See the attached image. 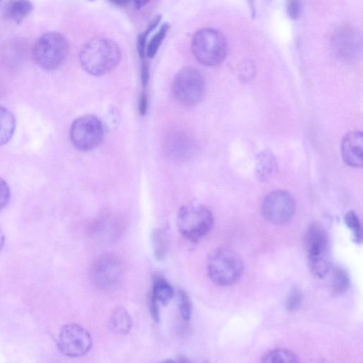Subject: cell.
<instances>
[{"label": "cell", "instance_id": "obj_1", "mask_svg": "<svg viewBox=\"0 0 363 363\" xmlns=\"http://www.w3.org/2000/svg\"><path fill=\"white\" fill-rule=\"evenodd\" d=\"M121 57L119 46L114 41L103 38L91 40L80 52L82 67L88 74L96 77L113 71L120 63Z\"/></svg>", "mask_w": 363, "mask_h": 363}, {"label": "cell", "instance_id": "obj_2", "mask_svg": "<svg viewBox=\"0 0 363 363\" xmlns=\"http://www.w3.org/2000/svg\"><path fill=\"white\" fill-rule=\"evenodd\" d=\"M244 265L238 254L228 248L213 250L207 260V273L217 285L230 286L243 275Z\"/></svg>", "mask_w": 363, "mask_h": 363}, {"label": "cell", "instance_id": "obj_3", "mask_svg": "<svg viewBox=\"0 0 363 363\" xmlns=\"http://www.w3.org/2000/svg\"><path fill=\"white\" fill-rule=\"evenodd\" d=\"M305 244L311 272L316 277L323 278L332 268L328 232L317 224L311 225L305 234Z\"/></svg>", "mask_w": 363, "mask_h": 363}, {"label": "cell", "instance_id": "obj_4", "mask_svg": "<svg viewBox=\"0 0 363 363\" xmlns=\"http://www.w3.org/2000/svg\"><path fill=\"white\" fill-rule=\"evenodd\" d=\"M227 42L222 33L213 29H202L196 32L192 41L195 58L205 66L221 64L227 55Z\"/></svg>", "mask_w": 363, "mask_h": 363}, {"label": "cell", "instance_id": "obj_5", "mask_svg": "<svg viewBox=\"0 0 363 363\" xmlns=\"http://www.w3.org/2000/svg\"><path fill=\"white\" fill-rule=\"evenodd\" d=\"M68 43L64 35L57 31L45 33L35 43L32 51L33 60L45 70H55L65 62Z\"/></svg>", "mask_w": 363, "mask_h": 363}, {"label": "cell", "instance_id": "obj_6", "mask_svg": "<svg viewBox=\"0 0 363 363\" xmlns=\"http://www.w3.org/2000/svg\"><path fill=\"white\" fill-rule=\"evenodd\" d=\"M213 216L211 211L201 204H189L179 209L177 227L179 233L191 241H198L211 230Z\"/></svg>", "mask_w": 363, "mask_h": 363}, {"label": "cell", "instance_id": "obj_7", "mask_svg": "<svg viewBox=\"0 0 363 363\" xmlns=\"http://www.w3.org/2000/svg\"><path fill=\"white\" fill-rule=\"evenodd\" d=\"M172 92L176 100L185 106H194L204 98L205 81L200 72L193 67L181 70L175 76Z\"/></svg>", "mask_w": 363, "mask_h": 363}, {"label": "cell", "instance_id": "obj_8", "mask_svg": "<svg viewBox=\"0 0 363 363\" xmlns=\"http://www.w3.org/2000/svg\"><path fill=\"white\" fill-rule=\"evenodd\" d=\"M104 126L98 118L86 115L72 122L70 137L77 150L90 152L99 146L104 138Z\"/></svg>", "mask_w": 363, "mask_h": 363}, {"label": "cell", "instance_id": "obj_9", "mask_svg": "<svg viewBox=\"0 0 363 363\" xmlns=\"http://www.w3.org/2000/svg\"><path fill=\"white\" fill-rule=\"evenodd\" d=\"M92 346L90 334L76 323L65 325L58 338V348L65 356L78 357L88 353Z\"/></svg>", "mask_w": 363, "mask_h": 363}, {"label": "cell", "instance_id": "obj_10", "mask_svg": "<svg viewBox=\"0 0 363 363\" xmlns=\"http://www.w3.org/2000/svg\"><path fill=\"white\" fill-rule=\"evenodd\" d=\"M296 209L294 198L284 191L270 193L262 204L265 219L275 225H284L293 219Z\"/></svg>", "mask_w": 363, "mask_h": 363}, {"label": "cell", "instance_id": "obj_11", "mask_svg": "<svg viewBox=\"0 0 363 363\" xmlns=\"http://www.w3.org/2000/svg\"><path fill=\"white\" fill-rule=\"evenodd\" d=\"M122 275V266L119 259L111 254L99 257L91 268L94 284L99 289H107L115 286Z\"/></svg>", "mask_w": 363, "mask_h": 363}, {"label": "cell", "instance_id": "obj_12", "mask_svg": "<svg viewBox=\"0 0 363 363\" xmlns=\"http://www.w3.org/2000/svg\"><path fill=\"white\" fill-rule=\"evenodd\" d=\"M332 42L335 53L345 60L355 59L362 51L361 35L351 27L338 30L334 35Z\"/></svg>", "mask_w": 363, "mask_h": 363}, {"label": "cell", "instance_id": "obj_13", "mask_svg": "<svg viewBox=\"0 0 363 363\" xmlns=\"http://www.w3.org/2000/svg\"><path fill=\"white\" fill-rule=\"evenodd\" d=\"M341 154L344 162L353 168H362L363 164V134L361 131L347 134L341 144Z\"/></svg>", "mask_w": 363, "mask_h": 363}, {"label": "cell", "instance_id": "obj_14", "mask_svg": "<svg viewBox=\"0 0 363 363\" xmlns=\"http://www.w3.org/2000/svg\"><path fill=\"white\" fill-rule=\"evenodd\" d=\"M133 321L131 315L122 307H116L108 319L111 330L118 335H127L131 330Z\"/></svg>", "mask_w": 363, "mask_h": 363}, {"label": "cell", "instance_id": "obj_15", "mask_svg": "<svg viewBox=\"0 0 363 363\" xmlns=\"http://www.w3.org/2000/svg\"><path fill=\"white\" fill-rule=\"evenodd\" d=\"M33 10L29 0H11L5 10V17L16 23H22Z\"/></svg>", "mask_w": 363, "mask_h": 363}, {"label": "cell", "instance_id": "obj_16", "mask_svg": "<svg viewBox=\"0 0 363 363\" xmlns=\"http://www.w3.org/2000/svg\"><path fill=\"white\" fill-rule=\"evenodd\" d=\"M17 127V120L8 108L0 106V146L7 144L13 138Z\"/></svg>", "mask_w": 363, "mask_h": 363}, {"label": "cell", "instance_id": "obj_17", "mask_svg": "<svg viewBox=\"0 0 363 363\" xmlns=\"http://www.w3.org/2000/svg\"><path fill=\"white\" fill-rule=\"evenodd\" d=\"M277 162L273 154L269 151L261 152L257 157L256 173L261 181L270 179L275 173Z\"/></svg>", "mask_w": 363, "mask_h": 363}, {"label": "cell", "instance_id": "obj_18", "mask_svg": "<svg viewBox=\"0 0 363 363\" xmlns=\"http://www.w3.org/2000/svg\"><path fill=\"white\" fill-rule=\"evenodd\" d=\"M174 296L172 287L164 279L156 278L154 282L152 298L159 304H168Z\"/></svg>", "mask_w": 363, "mask_h": 363}, {"label": "cell", "instance_id": "obj_19", "mask_svg": "<svg viewBox=\"0 0 363 363\" xmlns=\"http://www.w3.org/2000/svg\"><path fill=\"white\" fill-rule=\"evenodd\" d=\"M331 271L332 292L335 296H341L350 287V277L346 271L340 266L332 267Z\"/></svg>", "mask_w": 363, "mask_h": 363}, {"label": "cell", "instance_id": "obj_20", "mask_svg": "<svg viewBox=\"0 0 363 363\" xmlns=\"http://www.w3.org/2000/svg\"><path fill=\"white\" fill-rule=\"evenodd\" d=\"M153 246L156 258L163 260L168 252L169 234L166 229H158L153 234Z\"/></svg>", "mask_w": 363, "mask_h": 363}, {"label": "cell", "instance_id": "obj_21", "mask_svg": "<svg viewBox=\"0 0 363 363\" xmlns=\"http://www.w3.org/2000/svg\"><path fill=\"white\" fill-rule=\"evenodd\" d=\"M263 362H299V357L293 351L287 349H276L266 353L261 358Z\"/></svg>", "mask_w": 363, "mask_h": 363}, {"label": "cell", "instance_id": "obj_22", "mask_svg": "<svg viewBox=\"0 0 363 363\" xmlns=\"http://www.w3.org/2000/svg\"><path fill=\"white\" fill-rule=\"evenodd\" d=\"M344 222L353 234V242L356 244H361L362 242V229L357 215L353 211H348L344 216Z\"/></svg>", "mask_w": 363, "mask_h": 363}, {"label": "cell", "instance_id": "obj_23", "mask_svg": "<svg viewBox=\"0 0 363 363\" xmlns=\"http://www.w3.org/2000/svg\"><path fill=\"white\" fill-rule=\"evenodd\" d=\"M170 29V25L168 23H165L162 25L159 31L153 36L151 42L147 46L146 51L147 56L153 58L157 54L161 44L163 43L167 33Z\"/></svg>", "mask_w": 363, "mask_h": 363}, {"label": "cell", "instance_id": "obj_24", "mask_svg": "<svg viewBox=\"0 0 363 363\" xmlns=\"http://www.w3.org/2000/svg\"><path fill=\"white\" fill-rule=\"evenodd\" d=\"M161 20V16L156 17L149 25L147 30L138 35L137 49L138 55L142 60H145V56L147 55L146 48L149 35L159 26Z\"/></svg>", "mask_w": 363, "mask_h": 363}, {"label": "cell", "instance_id": "obj_25", "mask_svg": "<svg viewBox=\"0 0 363 363\" xmlns=\"http://www.w3.org/2000/svg\"><path fill=\"white\" fill-rule=\"evenodd\" d=\"M302 301L303 295L300 289L294 287L289 290L287 296L284 304L285 308L288 312H296L300 308Z\"/></svg>", "mask_w": 363, "mask_h": 363}, {"label": "cell", "instance_id": "obj_26", "mask_svg": "<svg viewBox=\"0 0 363 363\" xmlns=\"http://www.w3.org/2000/svg\"><path fill=\"white\" fill-rule=\"evenodd\" d=\"M178 307L180 316L185 321H189L192 316V304L188 295L184 290L178 292Z\"/></svg>", "mask_w": 363, "mask_h": 363}, {"label": "cell", "instance_id": "obj_27", "mask_svg": "<svg viewBox=\"0 0 363 363\" xmlns=\"http://www.w3.org/2000/svg\"><path fill=\"white\" fill-rule=\"evenodd\" d=\"M10 197L11 191L7 182L2 177H0V211L6 207Z\"/></svg>", "mask_w": 363, "mask_h": 363}, {"label": "cell", "instance_id": "obj_28", "mask_svg": "<svg viewBox=\"0 0 363 363\" xmlns=\"http://www.w3.org/2000/svg\"><path fill=\"white\" fill-rule=\"evenodd\" d=\"M286 10L289 18L298 19L301 15V0H287Z\"/></svg>", "mask_w": 363, "mask_h": 363}, {"label": "cell", "instance_id": "obj_29", "mask_svg": "<svg viewBox=\"0 0 363 363\" xmlns=\"http://www.w3.org/2000/svg\"><path fill=\"white\" fill-rule=\"evenodd\" d=\"M150 80L149 67L146 60H142L141 81L143 87H146Z\"/></svg>", "mask_w": 363, "mask_h": 363}, {"label": "cell", "instance_id": "obj_30", "mask_svg": "<svg viewBox=\"0 0 363 363\" xmlns=\"http://www.w3.org/2000/svg\"><path fill=\"white\" fill-rule=\"evenodd\" d=\"M148 108V97L143 92L139 102V113L141 116L146 115Z\"/></svg>", "mask_w": 363, "mask_h": 363}, {"label": "cell", "instance_id": "obj_31", "mask_svg": "<svg viewBox=\"0 0 363 363\" xmlns=\"http://www.w3.org/2000/svg\"><path fill=\"white\" fill-rule=\"evenodd\" d=\"M159 304L155 300H154L153 298H151L150 312H151L153 319L156 323L160 321V312H159Z\"/></svg>", "mask_w": 363, "mask_h": 363}, {"label": "cell", "instance_id": "obj_32", "mask_svg": "<svg viewBox=\"0 0 363 363\" xmlns=\"http://www.w3.org/2000/svg\"><path fill=\"white\" fill-rule=\"evenodd\" d=\"M150 0H133L134 5L137 10H140L146 6Z\"/></svg>", "mask_w": 363, "mask_h": 363}, {"label": "cell", "instance_id": "obj_33", "mask_svg": "<svg viewBox=\"0 0 363 363\" xmlns=\"http://www.w3.org/2000/svg\"><path fill=\"white\" fill-rule=\"evenodd\" d=\"M108 1L119 7L127 6L129 3V0H108Z\"/></svg>", "mask_w": 363, "mask_h": 363}, {"label": "cell", "instance_id": "obj_34", "mask_svg": "<svg viewBox=\"0 0 363 363\" xmlns=\"http://www.w3.org/2000/svg\"><path fill=\"white\" fill-rule=\"evenodd\" d=\"M5 242H6V236H5L4 233L3 232V231L1 229H0V250H1L2 248H3V246L5 245Z\"/></svg>", "mask_w": 363, "mask_h": 363}, {"label": "cell", "instance_id": "obj_35", "mask_svg": "<svg viewBox=\"0 0 363 363\" xmlns=\"http://www.w3.org/2000/svg\"><path fill=\"white\" fill-rule=\"evenodd\" d=\"M248 1L252 13H255V10H254V8H255V6H254V0H248Z\"/></svg>", "mask_w": 363, "mask_h": 363}, {"label": "cell", "instance_id": "obj_36", "mask_svg": "<svg viewBox=\"0 0 363 363\" xmlns=\"http://www.w3.org/2000/svg\"><path fill=\"white\" fill-rule=\"evenodd\" d=\"M90 1H93V0H90Z\"/></svg>", "mask_w": 363, "mask_h": 363}, {"label": "cell", "instance_id": "obj_37", "mask_svg": "<svg viewBox=\"0 0 363 363\" xmlns=\"http://www.w3.org/2000/svg\"><path fill=\"white\" fill-rule=\"evenodd\" d=\"M0 2H1V0H0Z\"/></svg>", "mask_w": 363, "mask_h": 363}]
</instances>
